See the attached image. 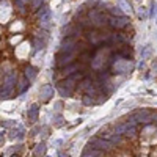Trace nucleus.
<instances>
[{"mask_svg":"<svg viewBox=\"0 0 157 157\" xmlns=\"http://www.w3.org/2000/svg\"><path fill=\"white\" fill-rule=\"evenodd\" d=\"M129 19L126 16H121V17H113V16H109V29L116 32V30H124L129 27Z\"/></svg>","mask_w":157,"mask_h":157,"instance_id":"f257e3e1","label":"nucleus"},{"mask_svg":"<svg viewBox=\"0 0 157 157\" xmlns=\"http://www.w3.org/2000/svg\"><path fill=\"white\" fill-rule=\"evenodd\" d=\"M77 44H78V38L64 36L60 44V52H75L77 54Z\"/></svg>","mask_w":157,"mask_h":157,"instance_id":"f03ea898","label":"nucleus"},{"mask_svg":"<svg viewBox=\"0 0 157 157\" xmlns=\"http://www.w3.org/2000/svg\"><path fill=\"white\" fill-rule=\"evenodd\" d=\"M38 17H39V24H41V27L47 29L49 22L52 19V11L49 10V6H43L41 10H38Z\"/></svg>","mask_w":157,"mask_h":157,"instance_id":"7ed1b4c3","label":"nucleus"},{"mask_svg":"<svg viewBox=\"0 0 157 157\" xmlns=\"http://www.w3.org/2000/svg\"><path fill=\"white\" fill-rule=\"evenodd\" d=\"M39 94H41L44 102H47V101H50L52 98H54V88H52L50 85H44L41 88V93H39Z\"/></svg>","mask_w":157,"mask_h":157,"instance_id":"20e7f679","label":"nucleus"},{"mask_svg":"<svg viewBox=\"0 0 157 157\" xmlns=\"http://www.w3.org/2000/svg\"><path fill=\"white\" fill-rule=\"evenodd\" d=\"M38 115H39V107H38V104H32L29 112H27V116H29V121L30 123H35L38 120Z\"/></svg>","mask_w":157,"mask_h":157,"instance_id":"39448f33","label":"nucleus"},{"mask_svg":"<svg viewBox=\"0 0 157 157\" xmlns=\"http://www.w3.org/2000/svg\"><path fill=\"white\" fill-rule=\"evenodd\" d=\"M24 75H25V78H27L29 82H32V80H35L36 75H38V69L35 66H27V68H25Z\"/></svg>","mask_w":157,"mask_h":157,"instance_id":"423d86ee","label":"nucleus"},{"mask_svg":"<svg viewBox=\"0 0 157 157\" xmlns=\"http://www.w3.org/2000/svg\"><path fill=\"white\" fill-rule=\"evenodd\" d=\"M118 8H120L123 13H130L132 11V6H130V3L127 2V0H118Z\"/></svg>","mask_w":157,"mask_h":157,"instance_id":"0eeeda50","label":"nucleus"},{"mask_svg":"<svg viewBox=\"0 0 157 157\" xmlns=\"http://www.w3.org/2000/svg\"><path fill=\"white\" fill-rule=\"evenodd\" d=\"M44 152H46V145L44 143H39V145H36V148L33 151V155L35 157H41V155H44Z\"/></svg>","mask_w":157,"mask_h":157,"instance_id":"6e6552de","label":"nucleus"},{"mask_svg":"<svg viewBox=\"0 0 157 157\" xmlns=\"http://www.w3.org/2000/svg\"><path fill=\"white\" fill-rule=\"evenodd\" d=\"M109 13H110V16H113V17H121V16H124V13L118 8V6H109Z\"/></svg>","mask_w":157,"mask_h":157,"instance_id":"1a4fd4ad","label":"nucleus"},{"mask_svg":"<svg viewBox=\"0 0 157 157\" xmlns=\"http://www.w3.org/2000/svg\"><path fill=\"white\" fill-rule=\"evenodd\" d=\"M29 83H30V82L27 80V78H24V80H21V82H19V86H17L19 93H24V91L29 88Z\"/></svg>","mask_w":157,"mask_h":157,"instance_id":"9d476101","label":"nucleus"},{"mask_svg":"<svg viewBox=\"0 0 157 157\" xmlns=\"http://www.w3.org/2000/svg\"><path fill=\"white\" fill-rule=\"evenodd\" d=\"M33 44H35V50H41V49H44V41H41L39 38H35V41H33Z\"/></svg>","mask_w":157,"mask_h":157,"instance_id":"9b49d317","label":"nucleus"},{"mask_svg":"<svg viewBox=\"0 0 157 157\" xmlns=\"http://www.w3.org/2000/svg\"><path fill=\"white\" fill-rule=\"evenodd\" d=\"M44 3V0H30V6L33 8V10H36V8H41V5Z\"/></svg>","mask_w":157,"mask_h":157,"instance_id":"f8f14e48","label":"nucleus"},{"mask_svg":"<svg viewBox=\"0 0 157 157\" xmlns=\"http://www.w3.org/2000/svg\"><path fill=\"white\" fill-rule=\"evenodd\" d=\"M13 123H14V121H3V123H2V126H3V127H11V126H13Z\"/></svg>","mask_w":157,"mask_h":157,"instance_id":"ddd939ff","label":"nucleus"},{"mask_svg":"<svg viewBox=\"0 0 157 157\" xmlns=\"http://www.w3.org/2000/svg\"><path fill=\"white\" fill-rule=\"evenodd\" d=\"M3 140H5V138H3V134L0 132V145H3Z\"/></svg>","mask_w":157,"mask_h":157,"instance_id":"4468645a","label":"nucleus"},{"mask_svg":"<svg viewBox=\"0 0 157 157\" xmlns=\"http://www.w3.org/2000/svg\"><path fill=\"white\" fill-rule=\"evenodd\" d=\"M19 2H22V3H25V2H30V0H19Z\"/></svg>","mask_w":157,"mask_h":157,"instance_id":"2eb2a0df","label":"nucleus"},{"mask_svg":"<svg viewBox=\"0 0 157 157\" xmlns=\"http://www.w3.org/2000/svg\"><path fill=\"white\" fill-rule=\"evenodd\" d=\"M11 157H19V155H11Z\"/></svg>","mask_w":157,"mask_h":157,"instance_id":"dca6fc26","label":"nucleus"}]
</instances>
